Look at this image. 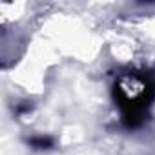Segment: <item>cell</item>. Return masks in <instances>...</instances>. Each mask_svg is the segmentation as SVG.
I'll use <instances>...</instances> for the list:
<instances>
[{"label":"cell","mask_w":155,"mask_h":155,"mask_svg":"<svg viewBox=\"0 0 155 155\" xmlns=\"http://www.w3.org/2000/svg\"><path fill=\"white\" fill-rule=\"evenodd\" d=\"M124 128L137 130L148 119L155 102V75L144 69L120 71L111 88Z\"/></svg>","instance_id":"obj_1"},{"label":"cell","mask_w":155,"mask_h":155,"mask_svg":"<svg viewBox=\"0 0 155 155\" xmlns=\"http://www.w3.org/2000/svg\"><path fill=\"white\" fill-rule=\"evenodd\" d=\"M29 146L31 148H35V150H49V148H53V139H49V137H33L31 140H29Z\"/></svg>","instance_id":"obj_2"}]
</instances>
